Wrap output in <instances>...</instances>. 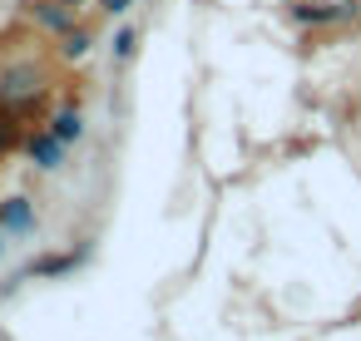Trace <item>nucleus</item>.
I'll return each instance as SVG.
<instances>
[{"label":"nucleus","instance_id":"1","mask_svg":"<svg viewBox=\"0 0 361 341\" xmlns=\"http://www.w3.org/2000/svg\"><path fill=\"white\" fill-rule=\"evenodd\" d=\"M30 99H40V70L35 65H16V70L0 75V104L6 109H20Z\"/></svg>","mask_w":361,"mask_h":341},{"label":"nucleus","instance_id":"2","mask_svg":"<svg viewBox=\"0 0 361 341\" xmlns=\"http://www.w3.org/2000/svg\"><path fill=\"white\" fill-rule=\"evenodd\" d=\"M25 149H30V163H35V168H45V173L65 168V154H70V144H65V139H60L50 124H45V129H35Z\"/></svg>","mask_w":361,"mask_h":341},{"label":"nucleus","instance_id":"3","mask_svg":"<svg viewBox=\"0 0 361 341\" xmlns=\"http://www.w3.org/2000/svg\"><path fill=\"white\" fill-rule=\"evenodd\" d=\"M0 228H6L11 237H30V232L40 228L35 203H30V198H6V203H0Z\"/></svg>","mask_w":361,"mask_h":341},{"label":"nucleus","instance_id":"4","mask_svg":"<svg viewBox=\"0 0 361 341\" xmlns=\"http://www.w3.org/2000/svg\"><path fill=\"white\" fill-rule=\"evenodd\" d=\"M30 16L45 25V30H55V35H65L70 30V0H35V6H30Z\"/></svg>","mask_w":361,"mask_h":341},{"label":"nucleus","instance_id":"5","mask_svg":"<svg viewBox=\"0 0 361 341\" xmlns=\"http://www.w3.org/2000/svg\"><path fill=\"white\" fill-rule=\"evenodd\" d=\"M50 129H55V134H60L65 144H80V139H85V114H80L75 104H65V109H55Z\"/></svg>","mask_w":361,"mask_h":341},{"label":"nucleus","instance_id":"6","mask_svg":"<svg viewBox=\"0 0 361 341\" xmlns=\"http://www.w3.org/2000/svg\"><path fill=\"white\" fill-rule=\"evenodd\" d=\"M90 45H94V35H90L85 25H70V30L60 35V55H65V60H85Z\"/></svg>","mask_w":361,"mask_h":341},{"label":"nucleus","instance_id":"7","mask_svg":"<svg viewBox=\"0 0 361 341\" xmlns=\"http://www.w3.org/2000/svg\"><path fill=\"white\" fill-rule=\"evenodd\" d=\"M134 50H139V30H134V25H124V30L114 35V65L134 60Z\"/></svg>","mask_w":361,"mask_h":341},{"label":"nucleus","instance_id":"8","mask_svg":"<svg viewBox=\"0 0 361 341\" xmlns=\"http://www.w3.org/2000/svg\"><path fill=\"white\" fill-rule=\"evenodd\" d=\"M129 6H134V0H104V16H124Z\"/></svg>","mask_w":361,"mask_h":341},{"label":"nucleus","instance_id":"9","mask_svg":"<svg viewBox=\"0 0 361 341\" xmlns=\"http://www.w3.org/2000/svg\"><path fill=\"white\" fill-rule=\"evenodd\" d=\"M0 257H6V228H0Z\"/></svg>","mask_w":361,"mask_h":341},{"label":"nucleus","instance_id":"10","mask_svg":"<svg viewBox=\"0 0 361 341\" xmlns=\"http://www.w3.org/2000/svg\"><path fill=\"white\" fill-rule=\"evenodd\" d=\"M70 6H75V0H70Z\"/></svg>","mask_w":361,"mask_h":341}]
</instances>
